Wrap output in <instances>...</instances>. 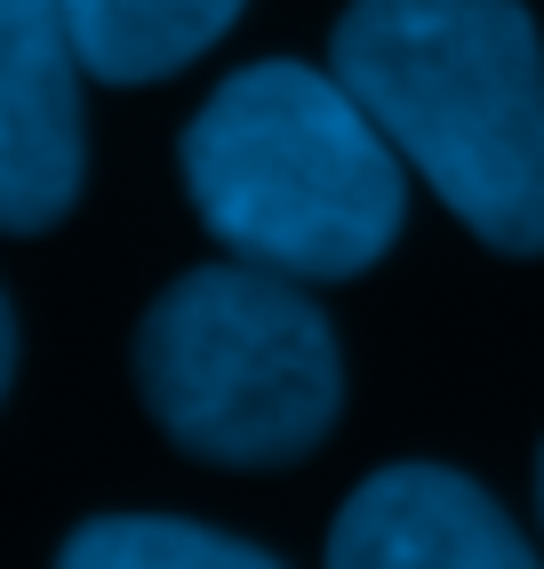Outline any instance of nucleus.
<instances>
[{
  "instance_id": "nucleus-9",
  "label": "nucleus",
  "mask_w": 544,
  "mask_h": 569,
  "mask_svg": "<svg viewBox=\"0 0 544 569\" xmlns=\"http://www.w3.org/2000/svg\"><path fill=\"white\" fill-rule=\"evenodd\" d=\"M536 513H544V458H536Z\"/></svg>"
},
{
  "instance_id": "nucleus-4",
  "label": "nucleus",
  "mask_w": 544,
  "mask_h": 569,
  "mask_svg": "<svg viewBox=\"0 0 544 569\" xmlns=\"http://www.w3.org/2000/svg\"><path fill=\"white\" fill-rule=\"evenodd\" d=\"M81 72L57 0H0V233H49L81 193Z\"/></svg>"
},
{
  "instance_id": "nucleus-7",
  "label": "nucleus",
  "mask_w": 544,
  "mask_h": 569,
  "mask_svg": "<svg viewBox=\"0 0 544 569\" xmlns=\"http://www.w3.org/2000/svg\"><path fill=\"white\" fill-rule=\"evenodd\" d=\"M72 569H264L272 553L184 513H97L64 538Z\"/></svg>"
},
{
  "instance_id": "nucleus-1",
  "label": "nucleus",
  "mask_w": 544,
  "mask_h": 569,
  "mask_svg": "<svg viewBox=\"0 0 544 569\" xmlns=\"http://www.w3.org/2000/svg\"><path fill=\"white\" fill-rule=\"evenodd\" d=\"M329 72L456 224L544 249V41L521 0H353Z\"/></svg>"
},
{
  "instance_id": "nucleus-6",
  "label": "nucleus",
  "mask_w": 544,
  "mask_h": 569,
  "mask_svg": "<svg viewBox=\"0 0 544 569\" xmlns=\"http://www.w3.org/2000/svg\"><path fill=\"white\" fill-rule=\"evenodd\" d=\"M57 9L97 81L137 89V81H169L201 49H216L241 17V0H57Z\"/></svg>"
},
{
  "instance_id": "nucleus-5",
  "label": "nucleus",
  "mask_w": 544,
  "mask_h": 569,
  "mask_svg": "<svg viewBox=\"0 0 544 569\" xmlns=\"http://www.w3.org/2000/svg\"><path fill=\"white\" fill-rule=\"evenodd\" d=\"M336 569H521L528 538L488 489L449 466H384L344 498L329 529Z\"/></svg>"
},
{
  "instance_id": "nucleus-8",
  "label": "nucleus",
  "mask_w": 544,
  "mask_h": 569,
  "mask_svg": "<svg viewBox=\"0 0 544 569\" xmlns=\"http://www.w3.org/2000/svg\"><path fill=\"white\" fill-rule=\"evenodd\" d=\"M9 369H17V321H9V297H0V393H9Z\"/></svg>"
},
{
  "instance_id": "nucleus-2",
  "label": "nucleus",
  "mask_w": 544,
  "mask_h": 569,
  "mask_svg": "<svg viewBox=\"0 0 544 569\" xmlns=\"http://www.w3.org/2000/svg\"><path fill=\"white\" fill-rule=\"evenodd\" d=\"M184 193L201 224L289 281H353L401 233V153L313 64H249L192 112Z\"/></svg>"
},
{
  "instance_id": "nucleus-3",
  "label": "nucleus",
  "mask_w": 544,
  "mask_h": 569,
  "mask_svg": "<svg viewBox=\"0 0 544 569\" xmlns=\"http://www.w3.org/2000/svg\"><path fill=\"white\" fill-rule=\"evenodd\" d=\"M137 393L184 458L289 466L344 409V361L321 306L272 264H201L137 321Z\"/></svg>"
}]
</instances>
